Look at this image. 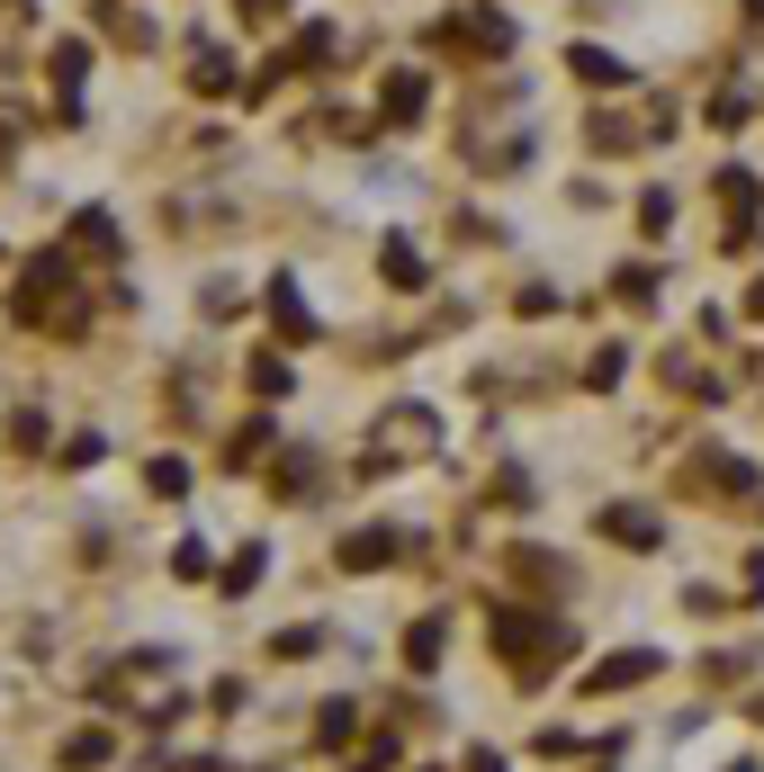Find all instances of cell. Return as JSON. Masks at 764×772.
I'll return each mask as SVG.
<instances>
[{
    "instance_id": "1",
    "label": "cell",
    "mask_w": 764,
    "mask_h": 772,
    "mask_svg": "<svg viewBox=\"0 0 764 772\" xmlns=\"http://www.w3.org/2000/svg\"><path fill=\"white\" fill-rule=\"evenodd\" d=\"M603 530H611V539H630V548H648V539H657V521H648V512H611Z\"/></svg>"
},
{
    "instance_id": "2",
    "label": "cell",
    "mask_w": 764,
    "mask_h": 772,
    "mask_svg": "<svg viewBox=\"0 0 764 772\" xmlns=\"http://www.w3.org/2000/svg\"><path fill=\"white\" fill-rule=\"evenodd\" d=\"M468 772H504V763H485V754H477V763H468Z\"/></svg>"
}]
</instances>
